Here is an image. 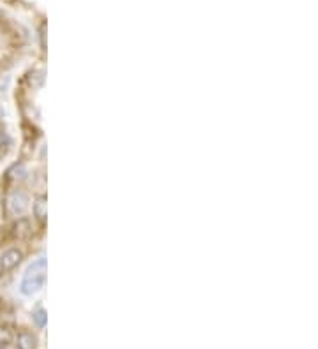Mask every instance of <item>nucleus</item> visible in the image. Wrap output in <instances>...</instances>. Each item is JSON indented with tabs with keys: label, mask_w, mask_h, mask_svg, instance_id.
<instances>
[{
	"label": "nucleus",
	"mask_w": 318,
	"mask_h": 349,
	"mask_svg": "<svg viewBox=\"0 0 318 349\" xmlns=\"http://www.w3.org/2000/svg\"><path fill=\"white\" fill-rule=\"evenodd\" d=\"M16 344L20 349H34L36 347V340H34L32 333L29 331H20L18 337H16Z\"/></svg>",
	"instance_id": "4"
},
{
	"label": "nucleus",
	"mask_w": 318,
	"mask_h": 349,
	"mask_svg": "<svg viewBox=\"0 0 318 349\" xmlns=\"http://www.w3.org/2000/svg\"><path fill=\"white\" fill-rule=\"evenodd\" d=\"M11 340H13L11 330H8V328H2V326H0V345L11 344Z\"/></svg>",
	"instance_id": "7"
},
{
	"label": "nucleus",
	"mask_w": 318,
	"mask_h": 349,
	"mask_svg": "<svg viewBox=\"0 0 318 349\" xmlns=\"http://www.w3.org/2000/svg\"><path fill=\"white\" fill-rule=\"evenodd\" d=\"M23 173H25V169H23L22 164H15L11 169H9V175H11V178H22Z\"/></svg>",
	"instance_id": "8"
},
{
	"label": "nucleus",
	"mask_w": 318,
	"mask_h": 349,
	"mask_svg": "<svg viewBox=\"0 0 318 349\" xmlns=\"http://www.w3.org/2000/svg\"><path fill=\"white\" fill-rule=\"evenodd\" d=\"M15 229H16V235H18V237H27L30 231V220L29 219H18Z\"/></svg>",
	"instance_id": "5"
},
{
	"label": "nucleus",
	"mask_w": 318,
	"mask_h": 349,
	"mask_svg": "<svg viewBox=\"0 0 318 349\" xmlns=\"http://www.w3.org/2000/svg\"><path fill=\"white\" fill-rule=\"evenodd\" d=\"M0 349H6V347H4V345H0Z\"/></svg>",
	"instance_id": "9"
},
{
	"label": "nucleus",
	"mask_w": 318,
	"mask_h": 349,
	"mask_svg": "<svg viewBox=\"0 0 318 349\" xmlns=\"http://www.w3.org/2000/svg\"><path fill=\"white\" fill-rule=\"evenodd\" d=\"M34 213H36V217H39V219H43V217L46 215V201H44L43 198L37 199V201L34 203Z\"/></svg>",
	"instance_id": "6"
},
{
	"label": "nucleus",
	"mask_w": 318,
	"mask_h": 349,
	"mask_svg": "<svg viewBox=\"0 0 318 349\" xmlns=\"http://www.w3.org/2000/svg\"><path fill=\"white\" fill-rule=\"evenodd\" d=\"M43 281H44V272L43 270L36 272V267H32L29 275L25 277V281H23V293H25V295H30V293L37 291V289L43 286Z\"/></svg>",
	"instance_id": "2"
},
{
	"label": "nucleus",
	"mask_w": 318,
	"mask_h": 349,
	"mask_svg": "<svg viewBox=\"0 0 318 349\" xmlns=\"http://www.w3.org/2000/svg\"><path fill=\"white\" fill-rule=\"evenodd\" d=\"M20 259H22V252L18 251V249H8V251L2 252V256H0V268L2 270H13V268L16 267V265L20 263Z\"/></svg>",
	"instance_id": "3"
},
{
	"label": "nucleus",
	"mask_w": 318,
	"mask_h": 349,
	"mask_svg": "<svg viewBox=\"0 0 318 349\" xmlns=\"http://www.w3.org/2000/svg\"><path fill=\"white\" fill-rule=\"evenodd\" d=\"M27 203H29V198H27L25 192H13V194L8 196V203H6V208L11 215H22L27 210Z\"/></svg>",
	"instance_id": "1"
}]
</instances>
